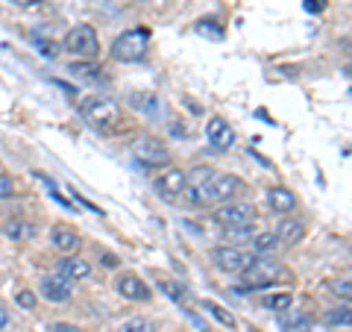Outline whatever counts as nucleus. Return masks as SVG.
Segmentation results:
<instances>
[{
    "mask_svg": "<svg viewBox=\"0 0 352 332\" xmlns=\"http://www.w3.org/2000/svg\"><path fill=\"white\" fill-rule=\"evenodd\" d=\"M150 39H153L150 27H132L112 41V50L109 53H112V59H118V62H141L150 50Z\"/></svg>",
    "mask_w": 352,
    "mask_h": 332,
    "instance_id": "f257e3e1",
    "label": "nucleus"
},
{
    "mask_svg": "<svg viewBox=\"0 0 352 332\" xmlns=\"http://www.w3.org/2000/svg\"><path fill=\"white\" fill-rule=\"evenodd\" d=\"M285 271L279 262H273L270 256H256V262L250 264V268L241 273L244 280H241V291H258V289H267L279 280Z\"/></svg>",
    "mask_w": 352,
    "mask_h": 332,
    "instance_id": "f03ea898",
    "label": "nucleus"
},
{
    "mask_svg": "<svg viewBox=\"0 0 352 332\" xmlns=\"http://www.w3.org/2000/svg\"><path fill=\"white\" fill-rule=\"evenodd\" d=\"M82 118L88 121L91 127H118L120 121H124V112H120V106L115 101H109V97H85L82 101Z\"/></svg>",
    "mask_w": 352,
    "mask_h": 332,
    "instance_id": "7ed1b4c3",
    "label": "nucleus"
},
{
    "mask_svg": "<svg viewBox=\"0 0 352 332\" xmlns=\"http://www.w3.org/2000/svg\"><path fill=\"white\" fill-rule=\"evenodd\" d=\"M65 50L74 53V56H82V59H94L97 53H100V39H97V30L91 24L71 27V32L65 36Z\"/></svg>",
    "mask_w": 352,
    "mask_h": 332,
    "instance_id": "20e7f679",
    "label": "nucleus"
},
{
    "mask_svg": "<svg viewBox=\"0 0 352 332\" xmlns=\"http://www.w3.org/2000/svg\"><path fill=\"white\" fill-rule=\"evenodd\" d=\"M256 206L247 203V200H232V203H220L214 209V220L220 227H226V229H238V227H252L256 224Z\"/></svg>",
    "mask_w": 352,
    "mask_h": 332,
    "instance_id": "39448f33",
    "label": "nucleus"
},
{
    "mask_svg": "<svg viewBox=\"0 0 352 332\" xmlns=\"http://www.w3.org/2000/svg\"><path fill=\"white\" fill-rule=\"evenodd\" d=\"M208 256H212L214 268L223 271V273H244L250 264L256 262V253H247V250L232 247V245H217V247H212Z\"/></svg>",
    "mask_w": 352,
    "mask_h": 332,
    "instance_id": "423d86ee",
    "label": "nucleus"
},
{
    "mask_svg": "<svg viewBox=\"0 0 352 332\" xmlns=\"http://www.w3.org/2000/svg\"><path fill=\"white\" fill-rule=\"evenodd\" d=\"M132 156H135L141 165H147V168H162V165H170L168 145H162V141L153 138V136L135 138V145H132Z\"/></svg>",
    "mask_w": 352,
    "mask_h": 332,
    "instance_id": "0eeeda50",
    "label": "nucleus"
},
{
    "mask_svg": "<svg viewBox=\"0 0 352 332\" xmlns=\"http://www.w3.org/2000/svg\"><path fill=\"white\" fill-rule=\"evenodd\" d=\"M153 185H156V191L164 197V200H176L185 185H188V174L182 168H176V165H164V168L153 176Z\"/></svg>",
    "mask_w": 352,
    "mask_h": 332,
    "instance_id": "6e6552de",
    "label": "nucleus"
},
{
    "mask_svg": "<svg viewBox=\"0 0 352 332\" xmlns=\"http://www.w3.org/2000/svg\"><path fill=\"white\" fill-rule=\"evenodd\" d=\"M212 168H197L194 174H188V185H185V197H188L191 206H214L212 200Z\"/></svg>",
    "mask_w": 352,
    "mask_h": 332,
    "instance_id": "1a4fd4ad",
    "label": "nucleus"
},
{
    "mask_svg": "<svg viewBox=\"0 0 352 332\" xmlns=\"http://www.w3.org/2000/svg\"><path fill=\"white\" fill-rule=\"evenodd\" d=\"M247 194V183L241 180L235 174H217L212 176V200L220 206V203H232V200H241Z\"/></svg>",
    "mask_w": 352,
    "mask_h": 332,
    "instance_id": "9d476101",
    "label": "nucleus"
},
{
    "mask_svg": "<svg viewBox=\"0 0 352 332\" xmlns=\"http://www.w3.org/2000/svg\"><path fill=\"white\" fill-rule=\"evenodd\" d=\"M115 289H118L120 297H126V300H132V303L150 300V285L135 273H120L115 280Z\"/></svg>",
    "mask_w": 352,
    "mask_h": 332,
    "instance_id": "9b49d317",
    "label": "nucleus"
},
{
    "mask_svg": "<svg viewBox=\"0 0 352 332\" xmlns=\"http://www.w3.org/2000/svg\"><path fill=\"white\" fill-rule=\"evenodd\" d=\"M206 136H208V145H212L214 150H229L235 145V129H232V124L229 121H223V118H212L206 124Z\"/></svg>",
    "mask_w": 352,
    "mask_h": 332,
    "instance_id": "f8f14e48",
    "label": "nucleus"
},
{
    "mask_svg": "<svg viewBox=\"0 0 352 332\" xmlns=\"http://www.w3.org/2000/svg\"><path fill=\"white\" fill-rule=\"evenodd\" d=\"M38 291L41 297H47L50 303H65L71 297V280H65V276L53 273V276H44L38 282Z\"/></svg>",
    "mask_w": 352,
    "mask_h": 332,
    "instance_id": "ddd939ff",
    "label": "nucleus"
},
{
    "mask_svg": "<svg viewBox=\"0 0 352 332\" xmlns=\"http://www.w3.org/2000/svg\"><path fill=\"white\" fill-rule=\"evenodd\" d=\"M50 241H53V247L62 250V253H76L82 247V236L71 227H53Z\"/></svg>",
    "mask_w": 352,
    "mask_h": 332,
    "instance_id": "4468645a",
    "label": "nucleus"
},
{
    "mask_svg": "<svg viewBox=\"0 0 352 332\" xmlns=\"http://www.w3.org/2000/svg\"><path fill=\"white\" fill-rule=\"evenodd\" d=\"M56 273L65 276V280H85L88 273H91V264H88L85 259H76V256H65L56 262Z\"/></svg>",
    "mask_w": 352,
    "mask_h": 332,
    "instance_id": "2eb2a0df",
    "label": "nucleus"
},
{
    "mask_svg": "<svg viewBox=\"0 0 352 332\" xmlns=\"http://www.w3.org/2000/svg\"><path fill=\"white\" fill-rule=\"evenodd\" d=\"M267 206L276 215H291L296 209V197H294V191H288V188L276 185V188H270V191H267Z\"/></svg>",
    "mask_w": 352,
    "mask_h": 332,
    "instance_id": "dca6fc26",
    "label": "nucleus"
},
{
    "mask_svg": "<svg viewBox=\"0 0 352 332\" xmlns=\"http://www.w3.org/2000/svg\"><path fill=\"white\" fill-rule=\"evenodd\" d=\"M276 236H279V245H300V241L305 238V224L300 218H285L279 229H276Z\"/></svg>",
    "mask_w": 352,
    "mask_h": 332,
    "instance_id": "f3484780",
    "label": "nucleus"
},
{
    "mask_svg": "<svg viewBox=\"0 0 352 332\" xmlns=\"http://www.w3.org/2000/svg\"><path fill=\"white\" fill-rule=\"evenodd\" d=\"M0 232H3L9 241H30V238H36V227H32L30 220H21V218L6 220V224L0 227Z\"/></svg>",
    "mask_w": 352,
    "mask_h": 332,
    "instance_id": "a211bd4d",
    "label": "nucleus"
},
{
    "mask_svg": "<svg viewBox=\"0 0 352 332\" xmlns=\"http://www.w3.org/2000/svg\"><path fill=\"white\" fill-rule=\"evenodd\" d=\"M200 309L208 315V318H214L220 326H226V329H238V320H235V315L229 312V309H223L220 303H214V300H200Z\"/></svg>",
    "mask_w": 352,
    "mask_h": 332,
    "instance_id": "6ab92c4d",
    "label": "nucleus"
},
{
    "mask_svg": "<svg viewBox=\"0 0 352 332\" xmlns=\"http://www.w3.org/2000/svg\"><path fill=\"white\" fill-rule=\"evenodd\" d=\"M279 326L285 329V332H311V320H308L300 309H288V312H282V318H279Z\"/></svg>",
    "mask_w": 352,
    "mask_h": 332,
    "instance_id": "aec40b11",
    "label": "nucleus"
},
{
    "mask_svg": "<svg viewBox=\"0 0 352 332\" xmlns=\"http://www.w3.org/2000/svg\"><path fill=\"white\" fill-rule=\"evenodd\" d=\"M68 74H74L76 80H85V83H103V71H100V65H94V62H71L68 65Z\"/></svg>",
    "mask_w": 352,
    "mask_h": 332,
    "instance_id": "412c9836",
    "label": "nucleus"
},
{
    "mask_svg": "<svg viewBox=\"0 0 352 332\" xmlns=\"http://www.w3.org/2000/svg\"><path fill=\"white\" fill-rule=\"evenodd\" d=\"M282 245H279V236L276 232H258V236H252V250L261 253V256H270V253H276Z\"/></svg>",
    "mask_w": 352,
    "mask_h": 332,
    "instance_id": "4be33fe9",
    "label": "nucleus"
},
{
    "mask_svg": "<svg viewBox=\"0 0 352 332\" xmlns=\"http://www.w3.org/2000/svg\"><path fill=\"white\" fill-rule=\"evenodd\" d=\"M294 306V297L288 291H276V294H267L264 297V309H270V312H288V309Z\"/></svg>",
    "mask_w": 352,
    "mask_h": 332,
    "instance_id": "5701e85b",
    "label": "nucleus"
},
{
    "mask_svg": "<svg viewBox=\"0 0 352 332\" xmlns=\"http://www.w3.org/2000/svg\"><path fill=\"white\" fill-rule=\"evenodd\" d=\"M159 289H162L164 294H168L173 303H179V306H185V303H188V289H185L182 282H173V280H162V282H159Z\"/></svg>",
    "mask_w": 352,
    "mask_h": 332,
    "instance_id": "b1692460",
    "label": "nucleus"
},
{
    "mask_svg": "<svg viewBox=\"0 0 352 332\" xmlns=\"http://www.w3.org/2000/svg\"><path fill=\"white\" fill-rule=\"evenodd\" d=\"M323 320L329 326H352V309L349 306H338V309H329L323 315Z\"/></svg>",
    "mask_w": 352,
    "mask_h": 332,
    "instance_id": "393cba45",
    "label": "nucleus"
},
{
    "mask_svg": "<svg viewBox=\"0 0 352 332\" xmlns=\"http://www.w3.org/2000/svg\"><path fill=\"white\" fill-rule=\"evenodd\" d=\"M194 30H197V36H206L212 41H223V27H220L217 21H197Z\"/></svg>",
    "mask_w": 352,
    "mask_h": 332,
    "instance_id": "a878e982",
    "label": "nucleus"
},
{
    "mask_svg": "<svg viewBox=\"0 0 352 332\" xmlns=\"http://www.w3.org/2000/svg\"><path fill=\"white\" fill-rule=\"evenodd\" d=\"M36 180L38 183H44V185H47V191H50V197H53V200H59L65 209H71V200H68V197H65L62 191H59V188L56 185H53V180H50V176H44V174H36Z\"/></svg>",
    "mask_w": 352,
    "mask_h": 332,
    "instance_id": "bb28decb",
    "label": "nucleus"
},
{
    "mask_svg": "<svg viewBox=\"0 0 352 332\" xmlns=\"http://www.w3.org/2000/svg\"><path fill=\"white\" fill-rule=\"evenodd\" d=\"M332 294L340 297V300L352 303V280H338V282H332Z\"/></svg>",
    "mask_w": 352,
    "mask_h": 332,
    "instance_id": "cd10ccee",
    "label": "nucleus"
},
{
    "mask_svg": "<svg viewBox=\"0 0 352 332\" xmlns=\"http://www.w3.org/2000/svg\"><path fill=\"white\" fill-rule=\"evenodd\" d=\"M124 332H156V326H153L147 318H135V320H129V324L124 326Z\"/></svg>",
    "mask_w": 352,
    "mask_h": 332,
    "instance_id": "c85d7f7f",
    "label": "nucleus"
},
{
    "mask_svg": "<svg viewBox=\"0 0 352 332\" xmlns=\"http://www.w3.org/2000/svg\"><path fill=\"white\" fill-rule=\"evenodd\" d=\"M135 106H141L147 115L159 112V101H156V94H150V101H144V94H135Z\"/></svg>",
    "mask_w": 352,
    "mask_h": 332,
    "instance_id": "c756f323",
    "label": "nucleus"
},
{
    "mask_svg": "<svg viewBox=\"0 0 352 332\" xmlns=\"http://www.w3.org/2000/svg\"><path fill=\"white\" fill-rule=\"evenodd\" d=\"M12 194H15V183L6 174H0V200H9Z\"/></svg>",
    "mask_w": 352,
    "mask_h": 332,
    "instance_id": "7c9ffc66",
    "label": "nucleus"
},
{
    "mask_svg": "<svg viewBox=\"0 0 352 332\" xmlns=\"http://www.w3.org/2000/svg\"><path fill=\"white\" fill-rule=\"evenodd\" d=\"M15 300H18L21 309H36V294L27 291V289H24V291H18V294H15Z\"/></svg>",
    "mask_w": 352,
    "mask_h": 332,
    "instance_id": "2f4dec72",
    "label": "nucleus"
},
{
    "mask_svg": "<svg viewBox=\"0 0 352 332\" xmlns=\"http://www.w3.org/2000/svg\"><path fill=\"white\" fill-rule=\"evenodd\" d=\"M36 48L44 53V56H47V59H53V56H56V44H53V41H44V39H36Z\"/></svg>",
    "mask_w": 352,
    "mask_h": 332,
    "instance_id": "473e14b6",
    "label": "nucleus"
},
{
    "mask_svg": "<svg viewBox=\"0 0 352 332\" xmlns=\"http://www.w3.org/2000/svg\"><path fill=\"white\" fill-rule=\"evenodd\" d=\"M232 232L235 241H244V238H252V227H238V229H229Z\"/></svg>",
    "mask_w": 352,
    "mask_h": 332,
    "instance_id": "72a5a7b5",
    "label": "nucleus"
},
{
    "mask_svg": "<svg viewBox=\"0 0 352 332\" xmlns=\"http://www.w3.org/2000/svg\"><path fill=\"white\" fill-rule=\"evenodd\" d=\"M47 332H82V329L76 326V324H53Z\"/></svg>",
    "mask_w": 352,
    "mask_h": 332,
    "instance_id": "f704fd0d",
    "label": "nucleus"
},
{
    "mask_svg": "<svg viewBox=\"0 0 352 332\" xmlns=\"http://www.w3.org/2000/svg\"><path fill=\"white\" fill-rule=\"evenodd\" d=\"M305 9H308V12H323L326 0H305Z\"/></svg>",
    "mask_w": 352,
    "mask_h": 332,
    "instance_id": "c9c22d12",
    "label": "nucleus"
},
{
    "mask_svg": "<svg viewBox=\"0 0 352 332\" xmlns=\"http://www.w3.org/2000/svg\"><path fill=\"white\" fill-rule=\"evenodd\" d=\"M100 264H103V268H118V256H115V253H103V259H100Z\"/></svg>",
    "mask_w": 352,
    "mask_h": 332,
    "instance_id": "e433bc0d",
    "label": "nucleus"
},
{
    "mask_svg": "<svg viewBox=\"0 0 352 332\" xmlns=\"http://www.w3.org/2000/svg\"><path fill=\"white\" fill-rule=\"evenodd\" d=\"M12 3H15L18 9H38L41 0H12Z\"/></svg>",
    "mask_w": 352,
    "mask_h": 332,
    "instance_id": "4c0bfd02",
    "label": "nucleus"
},
{
    "mask_svg": "<svg viewBox=\"0 0 352 332\" xmlns=\"http://www.w3.org/2000/svg\"><path fill=\"white\" fill-rule=\"evenodd\" d=\"M9 324V315H6V309H0V326H6Z\"/></svg>",
    "mask_w": 352,
    "mask_h": 332,
    "instance_id": "58836bf2",
    "label": "nucleus"
}]
</instances>
